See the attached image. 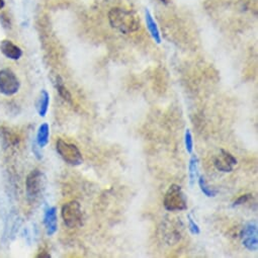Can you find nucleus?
I'll return each mask as SVG.
<instances>
[{
	"label": "nucleus",
	"mask_w": 258,
	"mask_h": 258,
	"mask_svg": "<svg viewBox=\"0 0 258 258\" xmlns=\"http://www.w3.org/2000/svg\"><path fill=\"white\" fill-rule=\"evenodd\" d=\"M38 257H51L50 254H45V253H41L38 255Z\"/></svg>",
	"instance_id": "nucleus-22"
},
{
	"label": "nucleus",
	"mask_w": 258,
	"mask_h": 258,
	"mask_svg": "<svg viewBox=\"0 0 258 258\" xmlns=\"http://www.w3.org/2000/svg\"><path fill=\"white\" fill-rule=\"evenodd\" d=\"M56 149L60 157L71 166H79L83 163V157L75 144L67 143L63 139H58Z\"/></svg>",
	"instance_id": "nucleus-4"
},
{
	"label": "nucleus",
	"mask_w": 258,
	"mask_h": 258,
	"mask_svg": "<svg viewBox=\"0 0 258 258\" xmlns=\"http://www.w3.org/2000/svg\"><path fill=\"white\" fill-rule=\"evenodd\" d=\"M49 138H50V127L47 123L42 124L37 133V144L39 148H45L49 143Z\"/></svg>",
	"instance_id": "nucleus-13"
},
{
	"label": "nucleus",
	"mask_w": 258,
	"mask_h": 258,
	"mask_svg": "<svg viewBox=\"0 0 258 258\" xmlns=\"http://www.w3.org/2000/svg\"><path fill=\"white\" fill-rule=\"evenodd\" d=\"M44 225L48 236H53L58 230V218L56 207H49L45 210Z\"/></svg>",
	"instance_id": "nucleus-10"
},
{
	"label": "nucleus",
	"mask_w": 258,
	"mask_h": 258,
	"mask_svg": "<svg viewBox=\"0 0 258 258\" xmlns=\"http://www.w3.org/2000/svg\"><path fill=\"white\" fill-rule=\"evenodd\" d=\"M109 20L113 29L122 33L129 34L137 32L140 27V19L133 11L115 7L109 13Z\"/></svg>",
	"instance_id": "nucleus-1"
},
{
	"label": "nucleus",
	"mask_w": 258,
	"mask_h": 258,
	"mask_svg": "<svg viewBox=\"0 0 258 258\" xmlns=\"http://www.w3.org/2000/svg\"><path fill=\"white\" fill-rule=\"evenodd\" d=\"M5 7V0H0V11Z\"/></svg>",
	"instance_id": "nucleus-21"
},
{
	"label": "nucleus",
	"mask_w": 258,
	"mask_h": 258,
	"mask_svg": "<svg viewBox=\"0 0 258 258\" xmlns=\"http://www.w3.org/2000/svg\"><path fill=\"white\" fill-rule=\"evenodd\" d=\"M20 82L16 73L11 69L4 68L0 70V93L11 97L18 92Z\"/></svg>",
	"instance_id": "nucleus-6"
},
{
	"label": "nucleus",
	"mask_w": 258,
	"mask_h": 258,
	"mask_svg": "<svg viewBox=\"0 0 258 258\" xmlns=\"http://www.w3.org/2000/svg\"><path fill=\"white\" fill-rule=\"evenodd\" d=\"M0 25L6 31H9L13 28V22H11V18L7 13L0 14Z\"/></svg>",
	"instance_id": "nucleus-18"
},
{
	"label": "nucleus",
	"mask_w": 258,
	"mask_h": 258,
	"mask_svg": "<svg viewBox=\"0 0 258 258\" xmlns=\"http://www.w3.org/2000/svg\"><path fill=\"white\" fill-rule=\"evenodd\" d=\"M161 2H164V3H167L168 2V0H160Z\"/></svg>",
	"instance_id": "nucleus-23"
},
{
	"label": "nucleus",
	"mask_w": 258,
	"mask_h": 258,
	"mask_svg": "<svg viewBox=\"0 0 258 258\" xmlns=\"http://www.w3.org/2000/svg\"><path fill=\"white\" fill-rule=\"evenodd\" d=\"M46 177L42 171L34 169L31 171L26 179L27 197L31 203L36 202L45 190Z\"/></svg>",
	"instance_id": "nucleus-3"
},
{
	"label": "nucleus",
	"mask_w": 258,
	"mask_h": 258,
	"mask_svg": "<svg viewBox=\"0 0 258 258\" xmlns=\"http://www.w3.org/2000/svg\"><path fill=\"white\" fill-rule=\"evenodd\" d=\"M54 84L56 86V89L58 91V93H59V96L65 100L67 101L68 103L72 104V97H71V93L69 92V90L66 88L65 84H64V81L63 79L59 76L57 75L56 78H55V81H54Z\"/></svg>",
	"instance_id": "nucleus-14"
},
{
	"label": "nucleus",
	"mask_w": 258,
	"mask_h": 258,
	"mask_svg": "<svg viewBox=\"0 0 258 258\" xmlns=\"http://www.w3.org/2000/svg\"><path fill=\"white\" fill-rule=\"evenodd\" d=\"M163 206L168 212H179L187 209V198L181 186L171 184L163 199Z\"/></svg>",
	"instance_id": "nucleus-2"
},
{
	"label": "nucleus",
	"mask_w": 258,
	"mask_h": 258,
	"mask_svg": "<svg viewBox=\"0 0 258 258\" xmlns=\"http://www.w3.org/2000/svg\"><path fill=\"white\" fill-rule=\"evenodd\" d=\"M49 104H50V95L48 91L43 89L40 93V96L36 101V109L40 116L44 118L46 116L47 113L49 110Z\"/></svg>",
	"instance_id": "nucleus-12"
},
{
	"label": "nucleus",
	"mask_w": 258,
	"mask_h": 258,
	"mask_svg": "<svg viewBox=\"0 0 258 258\" xmlns=\"http://www.w3.org/2000/svg\"><path fill=\"white\" fill-rule=\"evenodd\" d=\"M0 52L9 60H19L23 55L20 47L10 40H2L0 42Z\"/></svg>",
	"instance_id": "nucleus-9"
},
{
	"label": "nucleus",
	"mask_w": 258,
	"mask_h": 258,
	"mask_svg": "<svg viewBox=\"0 0 258 258\" xmlns=\"http://www.w3.org/2000/svg\"><path fill=\"white\" fill-rule=\"evenodd\" d=\"M198 185H199V189H201V191L204 193L205 195H207L208 197H215L218 194L217 191H214L210 189V187L208 185L207 181H206V178L203 177H199L198 178Z\"/></svg>",
	"instance_id": "nucleus-16"
},
{
	"label": "nucleus",
	"mask_w": 258,
	"mask_h": 258,
	"mask_svg": "<svg viewBox=\"0 0 258 258\" xmlns=\"http://www.w3.org/2000/svg\"><path fill=\"white\" fill-rule=\"evenodd\" d=\"M184 143H185V149L187 151V153L193 154V151H194V141H193V136L191 131L187 129L185 131V135H184Z\"/></svg>",
	"instance_id": "nucleus-17"
},
{
	"label": "nucleus",
	"mask_w": 258,
	"mask_h": 258,
	"mask_svg": "<svg viewBox=\"0 0 258 258\" xmlns=\"http://www.w3.org/2000/svg\"><path fill=\"white\" fill-rule=\"evenodd\" d=\"M242 243L246 248L250 251H256L258 248L257 237V224L256 223H248L241 233Z\"/></svg>",
	"instance_id": "nucleus-8"
},
{
	"label": "nucleus",
	"mask_w": 258,
	"mask_h": 258,
	"mask_svg": "<svg viewBox=\"0 0 258 258\" xmlns=\"http://www.w3.org/2000/svg\"><path fill=\"white\" fill-rule=\"evenodd\" d=\"M187 218H189V229H190L191 233L193 234V235H198V234L201 233V230H199L198 225L194 221V219L192 218L191 215L187 216Z\"/></svg>",
	"instance_id": "nucleus-19"
},
{
	"label": "nucleus",
	"mask_w": 258,
	"mask_h": 258,
	"mask_svg": "<svg viewBox=\"0 0 258 258\" xmlns=\"http://www.w3.org/2000/svg\"><path fill=\"white\" fill-rule=\"evenodd\" d=\"M145 19H146V26H147V29H148L150 34H151V37L153 38V40L157 44H160L162 40H161V34H160L159 29L157 27L156 21L154 20L153 16H152L151 13L148 9L145 10Z\"/></svg>",
	"instance_id": "nucleus-11"
},
{
	"label": "nucleus",
	"mask_w": 258,
	"mask_h": 258,
	"mask_svg": "<svg viewBox=\"0 0 258 258\" xmlns=\"http://www.w3.org/2000/svg\"><path fill=\"white\" fill-rule=\"evenodd\" d=\"M214 164H215V167L219 171L228 173L234 170V167L237 165L238 161L230 153V152L224 149H221L220 154L215 158Z\"/></svg>",
	"instance_id": "nucleus-7"
},
{
	"label": "nucleus",
	"mask_w": 258,
	"mask_h": 258,
	"mask_svg": "<svg viewBox=\"0 0 258 258\" xmlns=\"http://www.w3.org/2000/svg\"><path fill=\"white\" fill-rule=\"evenodd\" d=\"M61 216L64 224L70 229H74L82 225L83 217H82L81 206L77 201H71L65 204L62 207Z\"/></svg>",
	"instance_id": "nucleus-5"
},
{
	"label": "nucleus",
	"mask_w": 258,
	"mask_h": 258,
	"mask_svg": "<svg viewBox=\"0 0 258 258\" xmlns=\"http://www.w3.org/2000/svg\"><path fill=\"white\" fill-rule=\"evenodd\" d=\"M189 175H190V184L193 187L198 177V159L195 155H192V158L190 160Z\"/></svg>",
	"instance_id": "nucleus-15"
},
{
	"label": "nucleus",
	"mask_w": 258,
	"mask_h": 258,
	"mask_svg": "<svg viewBox=\"0 0 258 258\" xmlns=\"http://www.w3.org/2000/svg\"><path fill=\"white\" fill-rule=\"evenodd\" d=\"M250 198H251V194H243L239 198H237L235 202H234L233 207H237V206H241L243 204H246Z\"/></svg>",
	"instance_id": "nucleus-20"
}]
</instances>
